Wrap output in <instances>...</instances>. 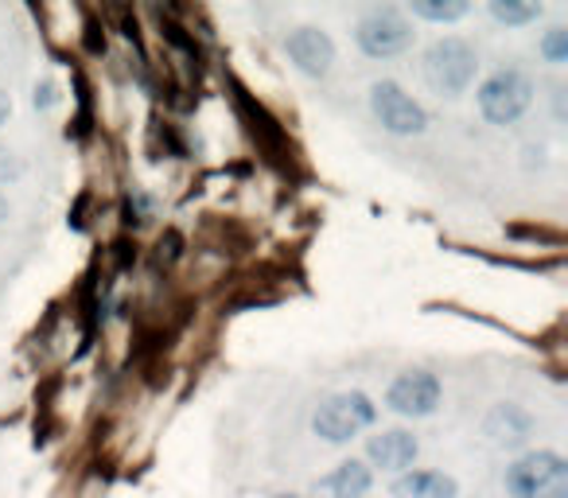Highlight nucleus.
<instances>
[{
	"label": "nucleus",
	"instance_id": "f257e3e1",
	"mask_svg": "<svg viewBox=\"0 0 568 498\" xmlns=\"http://www.w3.org/2000/svg\"><path fill=\"white\" fill-rule=\"evenodd\" d=\"M506 490L514 498H568V467L557 451L521 456L506 471Z\"/></svg>",
	"mask_w": 568,
	"mask_h": 498
},
{
	"label": "nucleus",
	"instance_id": "f03ea898",
	"mask_svg": "<svg viewBox=\"0 0 568 498\" xmlns=\"http://www.w3.org/2000/svg\"><path fill=\"white\" fill-rule=\"evenodd\" d=\"M374 420H378L374 402L366 394H358V389H351V394L327 397V402L316 409V417H312V428H316L324 440L347 444V440H355L363 428H371Z\"/></svg>",
	"mask_w": 568,
	"mask_h": 498
},
{
	"label": "nucleus",
	"instance_id": "7ed1b4c3",
	"mask_svg": "<svg viewBox=\"0 0 568 498\" xmlns=\"http://www.w3.org/2000/svg\"><path fill=\"white\" fill-rule=\"evenodd\" d=\"M475 67H479V59H475L471 43L448 35V40L433 43V51L425 55V79L440 94H464L475 79Z\"/></svg>",
	"mask_w": 568,
	"mask_h": 498
},
{
	"label": "nucleus",
	"instance_id": "20e7f679",
	"mask_svg": "<svg viewBox=\"0 0 568 498\" xmlns=\"http://www.w3.org/2000/svg\"><path fill=\"white\" fill-rule=\"evenodd\" d=\"M529 102H534V82L514 67L495 71L479 90V110L490 125H514L529 110Z\"/></svg>",
	"mask_w": 568,
	"mask_h": 498
},
{
	"label": "nucleus",
	"instance_id": "39448f33",
	"mask_svg": "<svg viewBox=\"0 0 568 498\" xmlns=\"http://www.w3.org/2000/svg\"><path fill=\"white\" fill-rule=\"evenodd\" d=\"M355 40L371 59H394L413 43V28L397 9H374L358 20Z\"/></svg>",
	"mask_w": 568,
	"mask_h": 498
},
{
	"label": "nucleus",
	"instance_id": "423d86ee",
	"mask_svg": "<svg viewBox=\"0 0 568 498\" xmlns=\"http://www.w3.org/2000/svg\"><path fill=\"white\" fill-rule=\"evenodd\" d=\"M371 110L382 125L389 129L394 136H417L428 129V113L405 94L397 82H374L371 90Z\"/></svg>",
	"mask_w": 568,
	"mask_h": 498
},
{
	"label": "nucleus",
	"instance_id": "0eeeda50",
	"mask_svg": "<svg viewBox=\"0 0 568 498\" xmlns=\"http://www.w3.org/2000/svg\"><path fill=\"white\" fill-rule=\"evenodd\" d=\"M389 409L402 413V417H428L440 405V382L428 370H409L389 386L386 394Z\"/></svg>",
	"mask_w": 568,
	"mask_h": 498
},
{
	"label": "nucleus",
	"instance_id": "6e6552de",
	"mask_svg": "<svg viewBox=\"0 0 568 498\" xmlns=\"http://www.w3.org/2000/svg\"><path fill=\"white\" fill-rule=\"evenodd\" d=\"M284 51H288V59H293L304 74H312V79H324L335 63L332 35L320 32V28H296V32L284 40Z\"/></svg>",
	"mask_w": 568,
	"mask_h": 498
},
{
	"label": "nucleus",
	"instance_id": "1a4fd4ad",
	"mask_svg": "<svg viewBox=\"0 0 568 498\" xmlns=\"http://www.w3.org/2000/svg\"><path fill=\"white\" fill-rule=\"evenodd\" d=\"M417 451H420L417 436L402 433V428L371 436V444H366V456H371V464L382 467V471H402V467H409L413 459H417Z\"/></svg>",
	"mask_w": 568,
	"mask_h": 498
},
{
	"label": "nucleus",
	"instance_id": "9d476101",
	"mask_svg": "<svg viewBox=\"0 0 568 498\" xmlns=\"http://www.w3.org/2000/svg\"><path fill=\"white\" fill-rule=\"evenodd\" d=\"M371 482H374L371 467L358 464V459H343L332 475H324V479L316 482V490L324 498H363L366 490H371Z\"/></svg>",
	"mask_w": 568,
	"mask_h": 498
},
{
	"label": "nucleus",
	"instance_id": "9b49d317",
	"mask_svg": "<svg viewBox=\"0 0 568 498\" xmlns=\"http://www.w3.org/2000/svg\"><path fill=\"white\" fill-rule=\"evenodd\" d=\"M529 428H534V420H529V413L518 409V405H498V409L487 417V436L495 444H503V448H518V444H526Z\"/></svg>",
	"mask_w": 568,
	"mask_h": 498
},
{
	"label": "nucleus",
	"instance_id": "f8f14e48",
	"mask_svg": "<svg viewBox=\"0 0 568 498\" xmlns=\"http://www.w3.org/2000/svg\"><path fill=\"white\" fill-rule=\"evenodd\" d=\"M397 498H456L459 487L452 475L444 471H409L394 482Z\"/></svg>",
	"mask_w": 568,
	"mask_h": 498
},
{
	"label": "nucleus",
	"instance_id": "ddd939ff",
	"mask_svg": "<svg viewBox=\"0 0 568 498\" xmlns=\"http://www.w3.org/2000/svg\"><path fill=\"white\" fill-rule=\"evenodd\" d=\"M409 12L420 20H433V24H452V20L467 17V4L464 0H413Z\"/></svg>",
	"mask_w": 568,
	"mask_h": 498
},
{
	"label": "nucleus",
	"instance_id": "4468645a",
	"mask_svg": "<svg viewBox=\"0 0 568 498\" xmlns=\"http://www.w3.org/2000/svg\"><path fill=\"white\" fill-rule=\"evenodd\" d=\"M490 17L514 28L534 24V20L541 17V4H534V0H495V4H490Z\"/></svg>",
	"mask_w": 568,
	"mask_h": 498
},
{
	"label": "nucleus",
	"instance_id": "2eb2a0df",
	"mask_svg": "<svg viewBox=\"0 0 568 498\" xmlns=\"http://www.w3.org/2000/svg\"><path fill=\"white\" fill-rule=\"evenodd\" d=\"M541 55L549 59V63H565V59H568V32H565V28H552V32L545 35Z\"/></svg>",
	"mask_w": 568,
	"mask_h": 498
},
{
	"label": "nucleus",
	"instance_id": "dca6fc26",
	"mask_svg": "<svg viewBox=\"0 0 568 498\" xmlns=\"http://www.w3.org/2000/svg\"><path fill=\"white\" fill-rule=\"evenodd\" d=\"M9 152H0V180H9V175H17V164H9Z\"/></svg>",
	"mask_w": 568,
	"mask_h": 498
},
{
	"label": "nucleus",
	"instance_id": "f3484780",
	"mask_svg": "<svg viewBox=\"0 0 568 498\" xmlns=\"http://www.w3.org/2000/svg\"><path fill=\"white\" fill-rule=\"evenodd\" d=\"M9 113H12V102H9V94H0V125L9 121Z\"/></svg>",
	"mask_w": 568,
	"mask_h": 498
},
{
	"label": "nucleus",
	"instance_id": "a211bd4d",
	"mask_svg": "<svg viewBox=\"0 0 568 498\" xmlns=\"http://www.w3.org/2000/svg\"><path fill=\"white\" fill-rule=\"evenodd\" d=\"M4 218H9V199L0 195V222H4Z\"/></svg>",
	"mask_w": 568,
	"mask_h": 498
},
{
	"label": "nucleus",
	"instance_id": "6ab92c4d",
	"mask_svg": "<svg viewBox=\"0 0 568 498\" xmlns=\"http://www.w3.org/2000/svg\"><path fill=\"white\" fill-rule=\"evenodd\" d=\"M281 498H301V495H281Z\"/></svg>",
	"mask_w": 568,
	"mask_h": 498
}]
</instances>
